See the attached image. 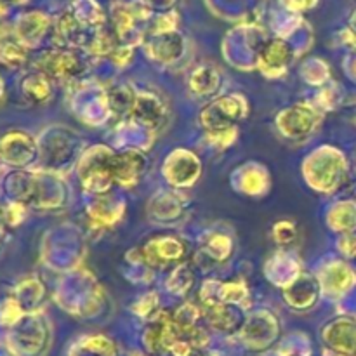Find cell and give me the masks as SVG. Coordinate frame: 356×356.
<instances>
[{"mask_svg": "<svg viewBox=\"0 0 356 356\" xmlns=\"http://www.w3.org/2000/svg\"><path fill=\"white\" fill-rule=\"evenodd\" d=\"M23 92L26 94V97H30L31 101H44L49 97V87L45 83V80L40 75L28 76L23 83Z\"/></svg>", "mask_w": 356, "mask_h": 356, "instance_id": "cell-1", "label": "cell"}, {"mask_svg": "<svg viewBox=\"0 0 356 356\" xmlns=\"http://www.w3.org/2000/svg\"><path fill=\"white\" fill-rule=\"evenodd\" d=\"M3 225H6V218H3V211L0 209V235H2L3 232Z\"/></svg>", "mask_w": 356, "mask_h": 356, "instance_id": "cell-2", "label": "cell"}]
</instances>
